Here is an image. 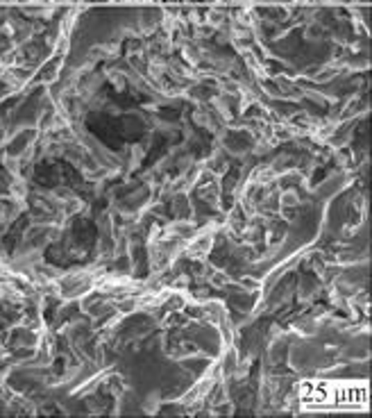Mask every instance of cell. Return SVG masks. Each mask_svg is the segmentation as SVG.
Segmentation results:
<instances>
[{"label": "cell", "mask_w": 372, "mask_h": 418, "mask_svg": "<svg viewBox=\"0 0 372 418\" xmlns=\"http://www.w3.org/2000/svg\"><path fill=\"white\" fill-rule=\"evenodd\" d=\"M304 402L309 407H332V410H338V407H356L359 402L366 405V387H345V384H318L313 391L306 389V393H302Z\"/></svg>", "instance_id": "6da1fadb"}]
</instances>
